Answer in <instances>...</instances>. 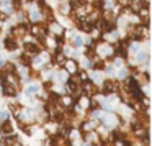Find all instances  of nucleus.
<instances>
[{
    "label": "nucleus",
    "mask_w": 152,
    "mask_h": 146,
    "mask_svg": "<svg viewBox=\"0 0 152 146\" xmlns=\"http://www.w3.org/2000/svg\"><path fill=\"white\" fill-rule=\"evenodd\" d=\"M115 90H116V82H115V80H111V79L103 80V84H102V92L105 94V95L115 94Z\"/></svg>",
    "instance_id": "obj_1"
},
{
    "label": "nucleus",
    "mask_w": 152,
    "mask_h": 146,
    "mask_svg": "<svg viewBox=\"0 0 152 146\" xmlns=\"http://www.w3.org/2000/svg\"><path fill=\"white\" fill-rule=\"evenodd\" d=\"M12 38H15V40H17V38H23L25 35L28 33V27L26 25H18V27H15V28H12Z\"/></svg>",
    "instance_id": "obj_2"
},
{
    "label": "nucleus",
    "mask_w": 152,
    "mask_h": 146,
    "mask_svg": "<svg viewBox=\"0 0 152 146\" xmlns=\"http://www.w3.org/2000/svg\"><path fill=\"white\" fill-rule=\"evenodd\" d=\"M4 95L5 97H15L17 95V86H13V84L5 80L4 82Z\"/></svg>",
    "instance_id": "obj_3"
},
{
    "label": "nucleus",
    "mask_w": 152,
    "mask_h": 146,
    "mask_svg": "<svg viewBox=\"0 0 152 146\" xmlns=\"http://www.w3.org/2000/svg\"><path fill=\"white\" fill-rule=\"evenodd\" d=\"M0 133L4 136H10V135H13V126H12V123H10V120H5L2 125H0Z\"/></svg>",
    "instance_id": "obj_4"
},
{
    "label": "nucleus",
    "mask_w": 152,
    "mask_h": 146,
    "mask_svg": "<svg viewBox=\"0 0 152 146\" xmlns=\"http://www.w3.org/2000/svg\"><path fill=\"white\" fill-rule=\"evenodd\" d=\"M4 146H18V136L17 135H10L4 138Z\"/></svg>",
    "instance_id": "obj_5"
},
{
    "label": "nucleus",
    "mask_w": 152,
    "mask_h": 146,
    "mask_svg": "<svg viewBox=\"0 0 152 146\" xmlns=\"http://www.w3.org/2000/svg\"><path fill=\"white\" fill-rule=\"evenodd\" d=\"M4 44H5V48H7L8 51H15L18 48V43H17V40H15V38H7V40L4 41Z\"/></svg>",
    "instance_id": "obj_6"
},
{
    "label": "nucleus",
    "mask_w": 152,
    "mask_h": 146,
    "mask_svg": "<svg viewBox=\"0 0 152 146\" xmlns=\"http://www.w3.org/2000/svg\"><path fill=\"white\" fill-rule=\"evenodd\" d=\"M20 63L23 64L25 67H30L31 63H33V59H31V56L28 53H25V54H21V56H20Z\"/></svg>",
    "instance_id": "obj_7"
},
{
    "label": "nucleus",
    "mask_w": 152,
    "mask_h": 146,
    "mask_svg": "<svg viewBox=\"0 0 152 146\" xmlns=\"http://www.w3.org/2000/svg\"><path fill=\"white\" fill-rule=\"evenodd\" d=\"M66 67H67V72H77V63L75 61H66Z\"/></svg>",
    "instance_id": "obj_8"
},
{
    "label": "nucleus",
    "mask_w": 152,
    "mask_h": 146,
    "mask_svg": "<svg viewBox=\"0 0 152 146\" xmlns=\"http://www.w3.org/2000/svg\"><path fill=\"white\" fill-rule=\"evenodd\" d=\"M10 110H12V112L15 113V115H20V112H21V107L15 103V105H10Z\"/></svg>",
    "instance_id": "obj_9"
},
{
    "label": "nucleus",
    "mask_w": 152,
    "mask_h": 146,
    "mask_svg": "<svg viewBox=\"0 0 152 146\" xmlns=\"http://www.w3.org/2000/svg\"><path fill=\"white\" fill-rule=\"evenodd\" d=\"M72 44H74V46H80V44H82V38H80V36H75V38L72 40Z\"/></svg>",
    "instance_id": "obj_10"
},
{
    "label": "nucleus",
    "mask_w": 152,
    "mask_h": 146,
    "mask_svg": "<svg viewBox=\"0 0 152 146\" xmlns=\"http://www.w3.org/2000/svg\"><path fill=\"white\" fill-rule=\"evenodd\" d=\"M36 90H38V87H36V86H31L30 89L26 90V94H28V95H31V94H33V92H36Z\"/></svg>",
    "instance_id": "obj_11"
},
{
    "label": "nucleus",
    "mask_w": 152,
    "mask_h": 146,
    "mask_svg": "<svg viewBox=\"0 0 152 146\" xmlns=\"http://www.w3.org/2000/svg\"><path fill=\"white\" fill-rule=\"evenodd\" d=\"M53 87V80H46L44 82V89H51Z\"/></svg>",
    "instance_id": "obj_12"
},
{
    "label": "nucleus",
    "mask_w": 152,
    "mask_h": 146,
    "mask_svg": "<svg viewBox=\"0 0 152 146\" xmlns=\"http://www.w3.org/2000/svg\"><path fill=\"white\" fill-rule=\"evenodd\" d=\"M137 59H139V61H144V59H145V54H144V53H139Z\"/></svg>",
    "instance_id": "obj_13"
}]
</instances>
